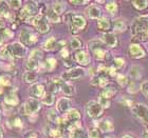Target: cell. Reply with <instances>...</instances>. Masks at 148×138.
<instances>
[{
	"label": "cell",
	"instance_id": "1",
	"mask_svg": "<svg viewBox=\"0 0 148 138\" xmlns=\"http://www.w3.org/2000/svg\"><path fill=\"white\" fill-rule=\"evenodd\" d=\"M130 34L136 42L148 40V15L138 16L130 24Z\"/></svg>",
	"mask_w": 148,
	"mask_h": 138
},
{
	"label": "cell",
	"instance_id": "2",
	"mask_svg": "<svg viewBox=\"0 0 148 138\" xmlns=\"http://www.w3.org/2000/svg\"><path fill=\"white\" fill-rule=\"evenodd\" d=\"M64 21L67 23L70 33L73 35L79 34L87 27V20L83 15L69 12L64 16Z\"/></svg>",
	"mask_w": 148,
	"mask_h": 138
},
{
	"label": "cell",
	"instance_id": "3",
	"mask_svg": "<svg viewBox=\"0 0 148 138\" xmlns=\"http://www.w3.org/2000/svg\"><path fill=\"white\" fill-rule=\"evenodd\" d=\"M39 6L34 1H29L22 6L20 12H19V19L25 20V21H30L31 19L39 15Z\"/></svg>",
	"mask_w": 148,
	"mask_h": 138
},
{
	"label": "cell",
	"instance_id": "4",
	"mask_svg": "<svg viewBox=\"0 0 148 138\" xmlns=\"http://www.w3.org/2000/svg\"><path fill=\"white\" fill-rule=\"evenodd\" d=\"M131 114L146 129H148V107L144 103H134L130 107Z\"/></svg>",
	"mask_w": 148,
	"mask_h": 138
},
{
	"label": "cell",
	"instance_id": "5",
	"mask_svg": "<svg viewBox=\"0 0 148 138\" xmlns=\"http://www.w3.org/2000/svg\"><path fill=\"white\" fill-rule=\"evenodd\" d=\"M29 22H31V24L34 25L35 28H36V31L38 33H40V34H47L51 30L49 20L47 19V17L42 13H40L39 15H37L36 17L31 19Z\"/></svg>",
	"mask_w": 148,
	"mask_h": 138
},
{
	"label": "cell",
	"instance_id": "6",
	"mask_svg": "<svg viewBox=\"0 0 148 138\" xmlns=\"http://www.w3.org/2000/svg\"><path fill=\"white\" fill-rule=\"evenodd\" d=\"M127 55L131 59H142L147 56V52L141 43L131 42L127 49Z\"/></svg>",
	"mask_w": 148,
	"mask_h": 138
},
{
	"label": "cell",
	"instance_id": "7",
	"mask_svg": "<svg viewBox=\"0 0 148 138\" xmlns=\"http://www.w3.org/2000/svg\"><path fill=\"white\" fill-rule=\"evenodd\" d=\"M41 109V102L37 98L30 97L27 99L25 105H23V113L29 116H33L37 112H39Z\"/></svg>",
	"mask_w": 148,
	"mask_h": 138
},
{
	"label": "cell",
	"instance_id": "8",
	"mask_svg": "<svg viewBox=\"0 0 148 138\" xmlns=\"http://www.w3.org/2000/svg\"><path fill=\"white\" fill-rule=\"evenodd\" d=\"M19 40H20V42L25 46H30L35 44L38 41V36H37V34L35 32L31 31L29 29H23L20 32Z\"/></svg>",
	"mask_w": 148,
	"mask_h": 138
},
{
	"label": "cell",
	"instance_id": "9",
	"mask_svg": "<svg viewBox=\"0 0 148 138\" xmlns=\"http://www.w3.org/2000/svg\"><path fill=\"white\" fill-rule=\"evenodd\" d=\"M86 113L87 115L92 118V119H97L102 116L104 113V109L101 104L95 100H91L86 104Z\"/></svg>",
	"mask_w": 148,
	"mask_h": 138
},
{
	"label": "cell",
	"instance_id": "10",
	"mask_svg": "<svg viewBox=\"0 0 148 138\" xmlns=\"http://www.w3.org/2000/svg\"><path fill=\"white\" fill-rule=\"evenodd\" d=\"M86 70L82 67H74L66 71L65 73H62V78L64 80H76L86 76Z\"/></svg>",
	"mask_w": 148,
	"mask_h": 138
},
{
	"label": "cell",
	"instance_id": "11",
	"mask_svg": "<svg viewBox=\"0 0 148 138\" xmlns=\"http://www.w3.org/2000/svg\"><path fill=\"white\" fill-rule=\"evenodd\" d=\"M8 48H9L10 54H11V56H12V59L22 58V57L25 55V53H27L25 46H23L20 41H19V42L11 43V44L8 46Z\"/></svg>",
	"mask_w": 148,
	"mask_h": 138
},
{
	"label": "cell",
	"instance_id": "12",
	"mask_svg": "<svg viewBox=\"0 0 148 138\" xmlns=\"http://www.w3.org/2000/svg\"><path fill=\"white\" fill-rule=\"evenodd\" d=\"M129 28V23L126 18L124 17H116L112 20V30L114 34H121L125 33Z\"/></svg>",
	"mask_w": 148,
	"mask_h": 138
},
{
	"label": "cell",
	"instance_id": "13",
	"mask_svg": "<svg viewBox=\"0 0 148 138\" xmlns=\"http://www.w3.org/2000/svg\"><path fill=\"white\" fill-rule=\"evenodd\" d=\"M103 42L105 43V46L107 48H110V49H115L119 46V38H117L116 34H114L113 32L110 33H104L102 35V38H101Z\"/></svg>",
	"mask_w": 148,
	"mask_h": 138
},
{
	"label": "cell",
	"instance_id": "14",
	"mask_svg": "<svg viewBox=\"0 0 148 138\" xmlns=\"http://www.w3.org/2000/svg\"><path fill=\"white\" fill-rule=\"evenodd\" d=\"M74 59H75V61L78 65L85 67V65H88L91 62V55H90V53L88 51H86V50H79V51L75 52Z\"/></svg>",
	"mask_w": 148,
	"mask_h": 138
},
{
	"label": "cell",
	"instance_id": "15",
	"mask_svg": "<svg viewBox=\"0 0 148 138\" xmlns=\"http://www.w3.org/2000/svg\"><path fill=\"white\" fill-rule=\"evenodd\" d=\"M71 105L72 102L70 99L67 98V97H62L56 102V110L60 114H66L71 110Z\"/></svg>",
	"mask_w": 148,
	"mask_h": 138
},
{
	"label": "cell",
	"instance_id": "16",
	"mask_svg": "<svg viewBox=\"0 0 148 138\" xmlns=\"http://www.w3.org/2000/svg\"><path fill=\"white\" fill-rule=\"evenodd\" d=\"M91 84L94 86H99L102 89H105L106 86H110V81L107 76L101 75V74H95L91 78Z\"/></svg>",
	"mask_w": 148,
	"mask_h": 138
},
{
	"label": "cell",
	"instance_id": "17",
	"mask_svg": "<svg viewBox=\"0 0 148 138\" xmlns=\"http://www.w3.org/2000/svg\"><path fill=\"white\" fill-rule=\"evenodd\" d=\"M92 55L97 61H108L112 58L110 51L107 50V48H102V49H97L95 51H93Z\"/></svg>",
	"mask_w": 148,
	"mask_h": 138
},
{
	"label": "cell",
	"instance_id": "18",
	"mask_svg": "<svg viewBox=\"0 0 148 138\" xmlns=\"http://www.w3.org/2000/svg\"><path fill=\"white\" fill-rule=\"evenodd\" d=\"M102 9L99 7L97 4H91L87 7L86 10V15L88 18L94 19V20H99V18H102Z\"/></svg>",
	"mask_w": 148,
	"mask_h": 138
},
{
	"label": "cell",
	"instance_id": "19",
	"mask_svg": "<svg viewBox=\"0 0 148 138\" xmlns=\"http://www.w3.org/2000/svg\"><path fill=\"white\" fill-rule=\"evenodd\" d=\"M143 73H144V70H143L142 65H133L129 68L127 75H128V77H129L130 79H132V80L136 81V80H139V79L142 78Z\"/></svg>",
	"mask_w": 148,
	"mask_h": 138
},
{
	"label": "cell",
	"instance_id": "20",
	"mask_svg": "<svg viewBox=\"0 0 148 138\" xmlns=\"http://www.w3.org/2000/svg\"><path fill=\"white\" fill-rule=\"evenodd\" d=\"M96 128H99L102 133H110L114 130V123L111 118H104L97 122Z\"/></svg>",
	"mask_w": 148,
	"mask_h": 138
},
{
	"label": "cell",
	"instance_id": "21",
	"mask_svg": "<svg viewBox=\"0 0 148 138\" xmlns=\"http://www.w3.org/2000/svg\"><path fill=\"white\" fill-rule=\"evenodd\" d=\"M29 91H30V94H31L32 97L38 99L43 97L45 93H46V88L41 83H34V84H32L30 86Z\"/></svg>",
	"mask_w": 148,
	"mask_h": 138
},
{
	"label": "cell",
	"instance_id": "22",
	"mask_svg": "<svg viewBox=\"0 0 148 138\" xmlns=\"http://www.w3.org/2000/svg\"><path fill=\"white\" fill-rule=\"evenodd\" d=\"M97 29H99L101 32H104V33H108L109 31L112 28V21L110 20L109 17H105L103 16L102 18H99L97 20V24H96Z\"/></svg>",
	"mask_w": 148,
	"mask_h": 138
},
{
	"label": "cell",
	"instance_id": "23",
	"mask_svg": "<svg viewBox=\"0 0 148 138\" xmlns=\"http://www.w3.org/2000/svg\"><path fill=\"white\" fill-rule=\"evenodd\" d=\"M105 9H106V11L108 12L109 15H111L112 17H114V18L120 17V16H119L120 6H119V3H117L116 1H106Z\"/></svg>",
	"mask_w": 148,
	"mask_h": 138
},
{
	"label": "cell",
	"instance_id": "24",
	"mask_svg": "<svg viewBox=\"0 0 148 138\" xmlns=\"http://www.w3.org/2000/svg\"><path fill=\"white\" fill-rule=\"evenodd\" d=\"M69 138H89V135L83 126H76L69 131Z\"/></svg>",
	"mask_w": 148,
	"mask_h": 138
},
{
	"label": "cell",
	"instance_id": "25",
	"mask_svg": "<svg viewBox=\"0 0 148 138\" xmlns=\"http://www.w3.org/2000/svg\"><path fill=\"white\" fill-rule=\"evenodd\" d=\"M42 50L50 52V51H55L58 50V41L56 40L55 37H50L42 43Z\"/></svg>",
	"mask_w": 148,
	"mask_h": 138
},
{
	"label": "cell",
	"instance_id": "26",
	"mask_svg": "<svg viewBox=\"0 0 148 138\" xmlns=\"http://www.w3.org/2000/svg\"><path fill=\"white\" fill-rule=\"evenodd\" d=\"M117 94V89L115 86H106L105 89L102 90V92L99 93V95L101 97H104V98L108 99V100H111V99L113 98L114 96Z\"/></svg>",
	"mask_w": 148,
	"mask_h": 138
},
{
	"label": "cell",
	"instance_id": "27",
	"mask_svg": "<svg viewBox=\"0 0 148 138\" xmlns=\"http://www.w3.org/2000/svg\"><path fill=\"white\" fill-rule=\"evenodd\" d=\"M8 126L13 130H21L23 128V121L19 116H12L8 119Z\"/></svg>",
	"mask_w": 148,
	"mask_h": 138
},
{
	"label": "cell",
	"instance_id": "28",
	"mask_svg": "<svg viewBox=\"0 0 148 138\" xmlns=\"http://www.w3.org/2000/svg\"><path fill=\"white\" fill-rule=\"evenodd\" d=\"M45 16L47 17V19L49 20V22H53V23H58V22L62 21V18H60V15H58L56 12H54V10L50 6L46 10V14Z\"/></svg>",
	"mask_w": 148,
	"mask_h": 138
},
{
	"label": "cell",
	"instance_id": "29",
	"mask_svg": "<svg viewBox=\"0 0 148 138\" xmlns=\"http://www.w3.org/2000/svg\"><path fill=\"white\" fill-rule=\"evenodd\" d=\"M4 103L10 107H16L19 103V97L16 92H11L4 97Z\"/></svg>",
	"mask_w": 148,
	"mask_h": 138
},
{
	"label": "cell",
	"instance_id": "30",
	"mask_svg": "<svg viewBox=\"0 0 148 138\" xmlns=\"http://www.w3.org/2000/svg\"><path fill=\"white\" fill-rule=\"evenodd\" d=\"M41 67L46 71H53L57 67V60L54 57H49L41 63Z\"/></svg>",
	"mask_w": 148,
	"mask_h": 138
},
{
	"label": "cell",
	"instance_id": "31",
	"mask_svg": "<svg viewBox=\"0 0 148 138\" xmlns=\"http://www.w3.org/2000/svg\"><path fill=\"white\" fill-rule=\"evenodd\" d=\"M126 65H127V62L124 57H115V58L112 59V65H111V67L114 68L119 72V71L123 70V69L126 67Z\"/></svg>",
	"mask_w": 148,
	"mask_h": 138
},
{
	"label": "cell",
	"instance_id": "32",
	"mask_svg": "<svg viewBox=\"0 0 148 138\" xmlns=\"http://www.w3.org/2000/svg\"><path fill=\"white\" fill-rule=\"evenodd\" d=\"M59 91H62V92L67 96H73V95H75V92H76L75 86H74L73 84H71V83L66 82V81H65V83L60 86Z\"/></svg>",
	"mask_w": 148,
	"mask_h": 138
},
{
	"label": "cell",
	"instance_id": "33",
	"mask_svg": "<svg viewBox=\"0 0 148 138\" xmlns=\"http://www.w3.org/2000/svg\"><path fill=\"white\" fill-rule=\"evenodd\" d=\"M41 67V62L34 60V59L28 58V60L25 61V69L28 71H32V72H36L37 70H39Z\"/></svg>",
	"mask_w": 148,
	"mask_h": 138
},
{
	"label": "cell",
	"instance_id": "34",
	"mask_svg": "<svg viewBox=\"0 0 148 138\" xmlns=\"http://www.w3.org/2000/svg\"><path fill=\"white\" fill-rule=\"evenodd\" d=\"M37 79H38V75H37L36 72L27 71V72L23 74V80H25L27 83H31V86L34 84V83H36Z\"/></svg>",
	"mask_w": 148,
	"mask_h": 138
},
{
	"label": "cell",
	"instance_id": "35",
	"mask_svg": "<svg viewBox=\"0 0 148 138\" xmlns=\"http://www.w3.org/2000/svg\"><path fill=\"white\" fill-rule=\"evenodd\" d=\"M102 48H107V46H105V43L103 42L101 39H92L88 42V49L91 52H93V51H95L97 49H102Z\"/></svg>",
	"mask_w": 148,
	"mask_h": 138
},
{
	"label": "cell",
	"instance_id": "36",
	"mask_svg": "<svg viewBox=\"0 0 148 138\" xmlns=\"http://www.w3.org/2000/svg\"><path fill=\"white\" fill-rule=\"evenodd\" d=\"M117 84L122 88H127L128 84L130 83V78L128 77V75H124V74H117V76L115 77Z\"/></svg>",
	"mask_w": 148,
	"mask_h": 138
},
{
	"label": "cell",
	"instance_id": "37",
	"mask_svg": "<svg viewBox=\"0 0 148 138\" xmlns=\"http://www.w3.org/2000/svg\"><path fill=\"white\" fill-rule=\"evenodd\" d=\"M41 102H42L43 104L48 105V107H51V105H53V103L55 102V96L51 92H46L45 95H43V97L41 98Z\"/></svg>",
	"mask_w": 148,
	"mask_h": 138
},
{
	"label": "cell",
	"instance_id": "38",
	"mask_svg": "<svg viewBox=\"0 0 148 138\" xmlns=\"http://www.w3.org/2000/svg\"><path fill=\"white\" fill-rule=\"evenodd\" d=\"M64 133H65V130L57 126L55 128H51L48 134L53 138H64Z\"/></svg>",
	"mask_w": 148,
	"mask_h": 138
},
{
	"label": "cell",
	"instance_id": "39",
	"mask_svg": "<svg viewBox=\"0 0 148 138\" xmlns=\"http://www.w3.org/2000/svg\"><path fill=\"white\" fill-rule=\"evenodd\" d=\"M131 4L136 11H144L148 7V0H133Z\"/></svg>",
	"mask_w": 148,
	"mask_h": 138
},
{
	"label": "cell",
	"instance_id": "40",
	"mask_svg": "<svg viewBox=\"0 0 148 138\" xmlns=\"http://www.w3.org/2000/svg\"><path fill=\"white\" fill-rule=\"evenodd\" d=\"M54 12H56L58 15H62V13L66 11V3L64 1H55V2L52 3V6H51Z\"/></svg>",
	"mask_w": 148,
	"mask_h": 138
},
{
	"label": "cell",
	"instance_id": "41",
	"mask_svg": "<svg viewBox=\"0 0 148 138\" xmlns=\"http://www.w3.org/2000/svg\"><path fill=\"white\" fill-rule=\"evenodd\" d=\"M43 55H45V53H43L42 50L35 49L31 52V54H30V56H29V58L34 59V60H37V61L41 62V60L43 59Z\"/></svg>",
	"mask_w": 148,
	"mask_h": 138
},
{
	"label": "cell",
	"instance_id": "42",
	"mask_svg": "<svg viewBox=\"0 0 148 138\" xmlns=\"http://www.w3.org/2000/svg\"><path fill=\"white\" fill-rule=\"evenodd\" d=\"M69 44H70L71 50H73V51H79V50H82V48H83V42H82V40L76 38V37L71 38Z\"/></svg>",
	"mask_w": 148,
	"mask_h": 138
},
{
	"label": "cell",
	"instance_id": "43",
	"mask_svg": "<svg viewBox=\"0 0 148 138\" xmlns=\"http://www.w3.org/2000/svg\"><path fill=\"white\" fill-rule=\"evenodd\" d=\"M47 117H48V120H49L50 122L55 123V124H57L59 120L58 112H57V110H53V109L49 110V112L47 114Z\"/></svg>",
	"mask_w": 148,
	"mask_h": 138
},
{
	"label": "cell",
	"instance_id": "44",
	"mask_svg": "<svg viewBox=\"0 0 148 138\" xmlns=\"http://www.w3.org/2000/svg\"><path fill=\"white\" fill-rule=\"evenodd\" d=\"M6 2H1L0 4V17L3 18H10L11 19V12H10V7L5 5Z\"/></svg>",
	"mask_w": 148,
	"mask_h": 138
},
{
	"label": "cell",
	"instance_id": "45",
	"mask_svg": "<svg viewBox=\"0 0 148 138\" xmlns=\"http://www.w3.org/2000/svg\"><path fill=\"white\" fill-rule=\"evenodd\" d=\"M12 86V79L10 75H0V86L8 88Z\"/></svg>",
	"mask_w": 148,
	"mask_h": 138
},
{
	"label": "cell",
	"instance_id": "46",
	"mask_svg": "<svg viewBox=\"0 0 148 138\" xmlns=\"http://www.w3.org/2000/svg\"><path fill=\"white\" fill-rule=\"evenodd\" d=\"M88 135H89V138H103L101 130L99 128H96V126L90 128L88 130Z\"/></svg>",
	"mask_w": 148,
	"mask_h": 138
},
{
	"label": "cell",
	"instance_id": "47",
	"mask_svg": "<svg viewBox=\"0 0 148 138\" xmlns=\"http://www.w3.org/2000/svg\"><path fill=\"white\" fill-rule=\"evenodd\" d=\"M0 36H1V38L3 39V41H8V40H10L11 38L14 37V33H13V31L11 29L6 28L5 30H3L2 32H0Z\"/></svg>",
	"mask_w": 148,
	"mask_h": 138
},
{
	"label": "cell",
	"instance_id": "48",
	"mask_svg": "<svg viewBox=\"0 0 148 138\" xmlns=\"http://www.w3.org/2000/svg\"><path fill=\"white\" fill-rule=\"evenodd\" d=\"M0 58L4 59V60L12 59V56H11V54H10V51H9L8 46H3L2 49H0Z\"/></svg>",
	"mask_w": 148,
	"mask_h": 138
},
{
	"label": "cell",
	"instance_id": "49",
	"mask_svg": "<svg viewBox=\"0 0 148 138\" xmlns=\"http://www.w3.org/2000/svg\"><path fill=\"white\" fill-rule=\"evenodd\" d=\"M6 4L9 7L13 10H18L21 7L22 5V2L20 0H11V1H6Z\"/></svg>",
	"mask_w": 148,
	"mask_h": 138
},
{
	"label": "cell",
	"instance_id": "50",
	"mask_svg": "<svg viewBox=\"0 0 148 138\" xmlns=\"http://www.w3.org/2000/svg\"><path fill=\"white\" fill-rule=\"evenodd\" d=\"M139 90H140V86H138L134 81H131V82L128 84V86H127V91H128V93H130V94H136Z\"/></svg>",
	"mask_w": 148,
	"mask_h": 138
},
{
	"label": "cell",
	"instance_id": "51",
	"mask_svg": "<svg viewBox=\"0 0 148 138\" xmlns=\"http://www.w3.org/2000/svg\"><path fill=\"white\" fill-rule=\"evenodd\" d=\"M140 91H141V93L148 99V80L143 81V82L140 84Z\"/></svg>",
	"mask_w": 148,
	"mask_h": 138
},
{
	"label": "cell",
	"instance_id": "52",
	"mask_svg": "<svg viewBox=\"0 0 148 138\" xmlns=\"http://www.w3.org/2000/svg\"><path fill=\"white\" fill-rule=\"evenodd\" d=\"M59 54H60V56L62 57V59H64V60H67V59L70 58V51H69V50L67 49V48L60 50Z\"/></svg>",
	"mask_w": 148,
	"mask_h": 138
},
{
	"label": "cell",
	"instance_id": "53",
	"mask_svg": "<svg viewBox=\"0 0 148 138\" xmlns=\"http://www.w3.org/2000/svg\"><path fill=\"white\" fill-rule=\"evenodd\" d=\"M25 138H39L38 133L35 132V131H31V132H28L25 135Z\"/></svg>",
	"mask_w": 148,
	"mask_h": 138
},
{
	"label": "cell",
	"instance_id": "54",
	"mask_svg": "<svg viewBox=\"0 0 148 138\" xmlns=\"http://www.w3.org/2000/svg\"><path fill=\"white\" fill-rule=\"evenodd\" d=\"M122 103L125 105V107H131L133 105V102H132V99H129V98H124V100L122 101Z\"/></svg>",
	"mask_w": 148,
	"mask_h": 138
},
{
	"label": "cell",
	"instance_id": "55",
	"mask_svg": "<svg viewBox=\"0 0 148 138\" xmlns=\"http://www.w3.org/2000/svg\"><path fill=\"white\" fill-rule=\"evenodd\" d=\"M89 1H70V4H73V5H84V4H89Z\"/></svg>",
	"mask_w": 148,
	"mask_h": 138
},
{
	"label": "cell",
	"instance_id": "56",
	"mask_svg": "<svg viewBox=\"0 0 148 138\" xmlns=\"http://www.w3.org/2000/svg\"><path fill=\"white\" fill-rule=\"evenodd\" d=\"M5 23H4V22H3V20H1V19H0V32H2L3 30H5Z\"/></svg>",
	"mask_w": 148,
	"mask_h": 138
},
{
	"label": "cell",
	"instance_id": "57",
	"mask_svg": "<svg viewBox=\"0 0 148 138\" xmlns=\"http://www.w3.org/2000/svg\"><path fill=\"white\" fill-rule=\"evenodd\" d=\"M121 138H136L134 135H132V134H125V135H123Z\"/></svg>",
	"mask_w": 148,
	"mask_h": 138
},
{
	"label": "cell",
	"instance_id": "58",
	"mask_svg": "<svg viewBox=\"0 0 148 138\" xmlns=\"http://www.w3.org/2000/svg\"><path fill=\"white\" fill-rule=\"evenodd\" d=\"M143 138H148V129H146L143 132Z\"/></svg>",
	"mask_w": 148,
	"mask_h": 138
},
{
	"label": "cell",
	"instance_id": "59",
	"mask_svg": "<svg viewBox=\"0 0 148 138\" xmlns=\"http://www.w3.org/2000/svg\"><path fill=\"white\" fill-rule=\"evenodd\" d=\"M3 137V132H2V130L0 129V138H2Z\"/></svg>",
	"mask_w": 148,
	"mask_h": 138
},
{
	"label": "cell",
	"instance_id": "60",
	"mask_svg": "<svg viewBox=\"0 0 148 138\" xmlns=\"http://www.w3.org/2000/svg\"><path fill=\"white\" fill-rule=\"evenodd\" d=\"M2 42H4V41H3V39H2V38H1V36H0V46L2 44Z\"/></svg>",
	"mask_w": 148,
	"mask_h": 138
},
{
	"label": "cell",
	"instance_id": "61",
	"mask_svg": "<svg viewBox=\"0 0 148 138\" xmlns=\"http://www.w3.org/2000/svg\"><path fill=\"white\" fill-rule=\"evenodd\" d=\"M0 119H1V112H0Z\"/></svg>",
	"mask_w": 148,
	"mask_h": 138
}]
</instances>
